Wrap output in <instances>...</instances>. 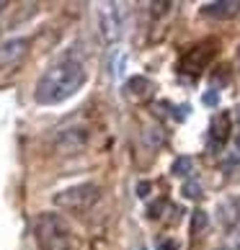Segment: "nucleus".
I'll return each mask as SVG.
<instances>
[{
    "label": "nucleus",
    "instance_id": "nucleus-1",
    "mask_svg": "<svg viewBox=\"0 0 240 250\" xmlns=\"http://www.w3.org/2000/svg\"><path fill=\"white\" fill-rule=\"evenodd\" d=\"M86 83V70L78 60H62L52 64L49 70L42 72V78L36 80L34 98L42 106H57L70 96H75Z\"/></svg>",
    "mask_w": 240,
    "mask_h": 250
},
{
    "label": "nucleus",
    "instance_id": "nucleus-2",
    "mask_svg": "<svg viewBox=\"0 0 240 250\" xmlns=\"http://www.w3.org/2000/svg\"><path fill=\"white\" fill-rule=\"evenodd\" d=\"M34 240L39 250H72L75 248V235L67 219L54 211H42L34 222Z\"/></svg>",
    "mask_w": 240,
    "mask_h": 250
},
{
    "label": "nucleus",
    "instance_id": "nucleus-3",
    "mask_svg": "<svg viewBox=\"0 0 240 250\" xmlns=\"http://www.w3.org/2000/svg\"><path fill=\"white\" fill-rule=\"evenodd\" d=\"M98 199H101V188L96 183H78V186H70L54 193V207L67 211H88L90 207L98 204Z\"/></svg>",
    "mask_w": 240,
    "mask_h": 250
},
{
    "label": "nucleus",
    "instance_id": "nucleus-4",
    "mask_svg": "<svg viewBox=\"0 0 240 250\" xmlns=\"http://www.w3.org/2000/svg\"><path fill=\"white\" fill-rule=\"evenodd\" d=\"M217 47L219 44L215 39H204V42L194 44V47L183 52V57L178 60V70L186 72V75H199V72H204L209 67V62L215 60Z\"/></svg>",
    "mask_w": 240,
    "mask_h": 250
},
{
    "label": "nucleus",
    "instance_id": "nucleus-5",
    "mask_svg": "<svg viewBox=\"0 0 240 250\" xmlns=\"http://www.w3.org/2000/svg\"><path fill=\"white\" fill-rule=\"evenodd\" d=\"M122 5L116 3H104L98 8V26H101V36L111 44L122 36Z\"/></svg>",
    "mask_w": 240,
    "mask_h": 250
},
{
    "label": "nucleus",
    "instance_id": "nucleus-6",
    "mask_svg": "<svg viewBox=\"0 0 240 250\" xmlns=\"http://www.w3.org/2000/svg\"><path fill=\"white\" fill-rule=\"evenodd\" d=\"M29 47H31V42L23 39V36L3 42V44H0V70L18 67V64L26 60V54H29Z\"/></svg>",
    "mask_w": 240,
    "mask_h": 250
},
{
    "label": "nucleus",
    "instance_id": "nucleus-7",
    "mask_svg": "<svg viewBox=\"0 0 240 250\" xmlns=\"http://www.w3.org/2000/svg\"><path fill=\"white\" fill-rule=\"evenodd\" d=\"M88 145V132L86 129H62L57 134V150L70 155V152H80L83 147Z\"/></svg>",
    "mask_w": 240,
    "mask_h": 250
},
{
    "label": "nucleus",
    "instance_id": "nucleus-8",
    "mask_svg": "<svg viewBox=\"0 0 240 250\" xmlns=\"http://www.w3.org/2000/svg\"><path fill=\"white\" fill-rule=\"evenodd\" d=\"M230 137V114L222 111L219 116H215V122L209 126V152H219L225 147Z\"/></svg>",
    "mask_w": 240,
    "mask_h": 250
},
{
    "label": "nucleus",
    "instance_id": "nucleus-9",
    "mask_svg": "<svg viewBox=\"0 0 240 250\" xmlns=\"http://www.w3.org/2000/svg\"><path fill=\"white\" fill-rule=\"evenodd\" d=\"M201 13L209 18H233L240 13V0H217V3H207Z\"/></svg>",
    "mask_w": 240,
    "mask_h": 250
},
{
    "label": "nucleus",
    "instance_id": "nucleus-10",
    "mask_svg": "<svg viewBox=\"0 0 240 250\" xmlns=\"http://www.w3.org/2000/svg\"><path fill=\"white\" fill-rule=\"evenodd\" d=\"M219 214H222V225L225 227H235L238 225V219H240V207H238V201H225L222 207H219Z\"/></svg>",
    "mask_w": 240,
    "mask_h": 250
},
{
    "label": "nucleus",
    "instance_id": "nucleus-11",
    "mask_svg": "<svg viewBox=\"0 0 240 250\" xmlns=\"http://www.w3.org/2000/svg\"><path fill=\"white\" fill-rule=\"evenodd\" d=\"M173 173H176V175L194 173V160H191V157H178V160L173 163Z\"/></svg>",
    "mask_w": 240,
    "mask_h": 250
},
{
    "label": "nucleus",
    "instance_id": "nucleus-12",
    "mask_svg": "<svg viewBox=\"0 0 240 250\" xmlns=\"http://www.w3.org/2000/svg\"><path fill=\"white\" fill-rule=\"evenodd\" d=\"M183 193H186L189 199H199L201 196V186H199V183H194V181H189L186 186H183Z\"/></svg>",
    "mask_w": 240,
    "mask_h": 250
},
{
    "label": "nucleus",
    "instance_id": "nucleus-13",
    "mask_svg": "<svg viewBox=\"0 0 240 250\" xmlns=\"http://www.w3.org/2000/svg\"><path fill=\"white\" fill-rule=\"evenodd\" d=\"M233 248H235V250H240V229L233 235Z\"/></svg>",
    "mask_w": 240,
    "mask_h": 250
},
{
    "label": "nucleus",
    "instance_id": "nucleus-14",
    "mask_svg": "<svg viewBox=\"0 0 240 250\" xmlns=\"http://www.w3.org/2000/svg\"><path fill=\"white\" fill-rule=\"evenodd\" d=\"M160 250H176V243H171V240L168 243H160Z\"/></svg>",
    "mask_w": 240,
    "mask_h": 250
},
{
    "label": "nucleus",
    "instance_id": "nucleus-15",
    "mask_svg": "<svg viewBox=\"0 0 240 250\" xmlns=\"http://www.w3.org/2000/svg\"><path fill=\"white\" fill-rule=\"evenodd\" d=\"M5 8H8V3H5V0H0V13H3Z\"/></svg>",
    "mask_w": 240,
    "mask_h": 250
},
{
    "label": "nucleus",
    "instance_id": "nucleus-16",
    "mask_svg": "<svg viewBox=\"0 0 240 250\" xmlns=\"http://www.w3.org/2000/svg\"><path fill=\"white\" fill-rule=\"evenodd\" d=\"M235 145H238V150H240V129H238V137H235Z\"/></svg>",
    "mask_w": 240,
    "mask_h": 250
},
{
    "label": "nucleus",
    "instance_id": "nucleus-17",
    "mask_svg": "<svg viewBox=\"0 0 240 250\" xmlns=\"http://www.w3.org/2000/svg\"><path fill=\"white\" fill-rule=\"evenodd\" d=\"M238 119H240V108H238Z\"/></svg>",
    "mask_w": 240,
    "mask_h": 250
}]
</instances>
